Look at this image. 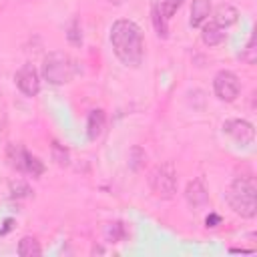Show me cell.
I'll list each match as a JSON object with an SVG mask.
<instances>
[{"label": "cell", "instance_id": "obj_1", "mask_svg": "<svg viewBox=\"0 0 257 257\" xmlns=\"http://www.w3.org/2000/svg\"><path fill=\"white\" fill-rule=\"evenodd\" d=\"M110 44L116 58L126 66H139L145 54V40L141 28L126 18L116 20L110 26Z\"/></svg>", "mask_w": 257, "mask_h": 257}, {"label": "cell", "instance_id": "obj_2", "mask_svg": "<svg viewBox=\"0 0 257 257\" xmlns=\"http://www.w3.org/2000/svg\"><path fill=\"white\" fill-rule=\"evenodd\" d=\"M227 203L237 215H241L245 219L255 217V213H257V189H255L253 181L249 177H237L227 189Z\"/></svg>", "mask_w": 257, "mask_h": 257}, {"label": "cell", "instance_id": "obj_3", "mask_svg": "<svg viewBox=\"0 0 257 257\" xmlns=\"http://www.w3.org/2000/svg\"><path fill=\"white\" fill-rule=\"evenodd\" d=\"M42 74L50 84H66L76 74V62L64 52H50L42 62Z\"/></svg>", "mask_w": 257, "mask_h": 257}, {"label": "cell", "instance_id": "obj_4", "mask_svg": "<svg viewBox=\"0 0 257 257\" xmlns=\"http://www.w3.org/2000/svg\"><path fill=\"white\" fill-rule=\"evenodd\" d=\"M149 183H151V189L157 197L171 199L177 193V171H175V167L171 163L155 167L151 177H149Z\"/></svg>", "mask_w": 257, "mask_h": 257}, {"label": "cell", "instance_id": "obj_5", "mask_svg": "<svg viewBox=\"0 0 257 257\" xmlns=\"http://www.w3.org/2000/svg\"><path fill=\"white\" fill-rule=\"evenodd\" d=\"M213 88H215V94L219 100H225V102H233L237 96H239V78L237 74H233L231 70H221L215 74L213 78Z\"/></svg>", "mask_w": 257, "mask_h": 257}, {"label": "cell", "instance_id": "obj_6", "mask_svg": "<svg viewBox=\"0 0 257 257\" xmlns=\"http://www.w3.org/2000/svg\"><path fill=\"white\" fill-rule=\"evenodd\" d=\"M16 86L26 96H36L38 94V90H40V78H38V72H36V68L32 64H24L16 72Z\"/></svg>", "mask_w": 257, "mask_h": 257}, {"label": "cell", "instance_id": "obj_7", "mask_svg": "<svg viewBox=\"0 0 257 257\" xmlns=\"http://www.w3.org/2000/svg\"><path fill=\"white\" fill-rule=\"evenodd\" d=\"M225 133L233 137V141L241 143V145H251L253 139H255V128L251 122L243 120V118H233V120H227L223 124Z\"/></svg>", "mask_w": 257, "mask_h": 257}, {"label": "cell", "instance_id": "obj_8", "mask_svg": "<svg viewBox=\"0 0 257 257\" xmlns=\"http://www.w3.org/2000/svg\"><path fill=\"white\" fill-rule=\"evenodd\" d=\"M185 197H187V203L191 207H203L207 203V189L203 187L201 179H195L187 185V191H185Z\"/></svg>", "mask_w": 257, "mask_h": 257}, {"label": "cell", "instance_id": "obj_9", "mask_svg": "<svg viewBox=\"0 0 257 257\" xmlns=\"http://www.w3.org/2000/svg\"><path fill=\"white\" fill-rule=\"evenodd\" d=\"M211 14V0H193L191 4V18L189 24L193 28H199Z\"/></svg>", "mask_w": 257, "mask_h": 257}, {"label": "cell", "instance_id": "obj_10", "mask_svg": "<svg viewBox=\"0 0 257 257\" xmlns=\"http://www.w3.org/2000/svg\"><path fill=\"white\" fill-rule=\"evenodd\" d=\"M203 28H201V38H203V42L207 44V46H217V44H221L223 42V38H225V28H221L215 20L213 22H207V24H201Z\"/></svg>", "mask_w": 257, "mask_h": 257}, {"label": "cell", "instance_id": "obj_11", "mask_svg": "<svg viewBox=\"0 0 257 257\" xmlns=\"http://www.w3.org/2000/svg\"><path fill=\"white\" fill-rule=\"evenodd\" d=\"M237 18H239V12H237V8L231 6V4H221V6H217V10H215V22H217L221 28H227V26L235 24Z\"/></svg>", "mask_w": 257, "mask_h": 257}, {"label": "cell", "instance_id": "obj_12", "mask_svg": "<svg viewBox=\"0 0 257 257\" xmlns=\"http://www.w3.org/2000/svg\"><path fill=\"white\" fill-rule=\"evenodd\" d=\"M102 128H104V112H102L100 108L90 110V114H88V122H86L88 139H90V141L98 139V137H100V133H102Z\"/></svg>", "mask_w": 257, "mask_h": 257}, {"label": "cell", "instance_id": "obj_13", "mask_svg": "<svg viewBox=\"0 0 257 257\" xmlns=\"http://www.w3.org/2000/svg\"><path fill=\"white\" fill-rule=\"evenodd\" d=\"M42 253L38 241L34 237H22L18 243V255L20 257H38Z\"/></svg>", "mask_w": 257, "mask_h": 257}, {"label": "cell", "instance_id": "obj_14", "mask_svg": "<svg viewBox=\"0 0 257 257\" xmlns=\"http://www.w3.org/2000/svg\"><path fill=\"white\" fill-rule=\"evenodd\" d=\"M183 2H185V0H161V4H157V6H159V12L163 14V18L169 20V18H173V14L183 6Z\"/></svg>", "mask_w": 257, "mask_h": 257}, {"label": "cell", "instance_id": "obj_15", "mask_svg": "<svg viewBox=\"0 0 257 257\" xmlns=\"http://www.w3.org/2000/svg\"><path fill=\"white\" fill-rule=\"evenodd\" d=\"M153 22H155V30H157V34H159L161 38H167L169 28H167V24H165L163 14L159 12V6H153Z\"/></svg>", "mask_w": 257, "mask_h": 257}, {"label": "cell", "instance_id": "obj_16", "mask_svg": "<svg viewBox=\"0 0 257 257\" xmlns=\"http://www.w3.org/2000/svg\"><path fill=\"white\" fill-rule=\"evenodd\" d=\"M257 48H255V34H251L249 36V42H247V46H245V52L241 54V58L247 62V64H255V60H257Z\"/></svg>", "mask_w": 257, "mask_h": 257}, {"label": "cell", "instance_id": "obj_17", "mask_svg": "<svg viewBox=\"0 0 257 257\" xmlns=\"http://www.w3.org/2000/svg\"><path fill=\"white\" fill-rule=\"evenodd\" d=\"M124 235H126V231H124V225L122 223H110L108 225V229H106V237L110 239V241H120V239H124Z\"/></svg>", "mask_w": 257, "mask_h": 257}, {"label": "cell", "instance_id": "obj_18", "mask_svg": "<svg viewBox=\"0 0 257 257\" xmlns=\"http://www.w3.org/2000/svg\"><path fill=\"white\" fill-rule=\"evenodd\" d=\"M52 155H54V161H56L60 167L68 165V153H66L64 149H60L58 143H52Z\"/></svg>", "mask_w": 257, "mask_h": 257}, {"label": "cell", "instance_id": "obj_19", "mask_svg": "<svg viewBox=\"0 0 257 257\" xmlns=\"http://www.w3.org/2000/svg\"><path fill=\"white\" fill-rule=\"evenodd\" d=\"M30 193V189H28V185H24V183H12V197H26Z\"/></svg>", "mask_w": 257, "mask_h": 257}, {"label": "cell", "instance_id": "obj_20", "mask_svg": "<svg viewBox=\"0 0 257 257\" xmlns=\"http://www.w3.org/2000/svg\"><path fill=\"white\" fill-rule=\"evenodd\" d=\"M219 223H221V217L215 215V213H211V215L205 219V225H207V227H217Z\"/></svg>", "mask_w": 257, "mask_h": 257}, {"label": "cell", "instance_id": "obj_21", "mask_svg": "<svg viewBox=\"0 0 257 257\" xmlns=\"http://www.w3.org/2000/svg\"><path fill=\"white\" fill-rule=\"evenodd\" d=\"M231 253H253V249H237V247H233Z\"/></svg>", "mask_w": 257, "mask_h": 257}]
</instances>
